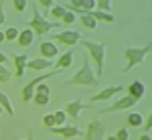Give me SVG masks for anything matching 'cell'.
Masks as SVG:
<instances>
[{
  "mask_svg": "<svg viewBox=\"0 0 152 140\" xmlns=\"http://www.w3.org/2000/svg\"><path fill=\"white\" fill-rule=\"evenodd\" d=\"M152 51V43H146L144 47H126L124 49V59H126V69L124 73L134 69V65L142 63L144 59L148 57V53Z\"/></svg>",
  "mask_w": 152,
  "mask_h": 140,
  "instance_id": "obj_1",
  "label": "cell"
},
{
  "mask_svg": "<svg viewBox=\"0 0 152 140\" xmlns=\"http://www.w3.org/2000/svg\"><path fill=\"white\" fill-rule=\"evenodd\" d=\"M26 24H28V29L35 33V37H45L51 31V29H57L61 23H57V21H45L41 14H39V6H33V18L31 21H26Z\"/></svg>",
  "mask_w": 152,
  "mask_h": 140,
  "instance_id": "obj_2",
  "label": "cell"
},
{
  "mask_svg": "<svg viewBox=\"0 0 152 140\" xmlns=\"http://www.w3.org/2000/svg\"><path fill=\"white\" fill-rule=\"evenodd\" d=\"M87 51H89V57L94 59V65H95V77L99 79L102 73H104V59H105V45L104 43H94V41H79Z\"/></svg>",
  "mask_w": 152,
  "mask_h": 140,
  "instance_id": "obj_3",
  "label": "cell"
},
{
  "mask_svg": "<svg viewBox=\"0 0 152 140\" xmlns=\"http://www.w3.org/2000/svg\"><path fill=\"white\" fill-rule=\"evenodd\" d=\"M67 85H99V79L95 77L94 69H91V65H89V59L85 57L81 63V69L77 71L73 77H71L69 81H67Z\"/></svg>",
  "mask_w": 152,
  "mask_h": 140,
  "instance_id": "obj_4",
  "label": "cell"
},
{
  "mask_svg": "<svg viewBox=\"0 0 152 140\" xmlns=\"http://www.w3.org/2000/svg\"><path fill=\"white\" fill-rule=\"evenodd\" d=\"M61 71L59 69H53V71H47L45 75H39V77H35V79H31V81L26 83L23 87V92H20V97H23V102H31L33 97H35V89L39 83H45L49 79V77H53V75H59Z\"/></svg>",
  "mask_w": 152,
  "mask_h": 140,
  "instance_id": "obj_5",
  "label": "cell"
},
{
  "mask_svg": "<svg viewBox=\"0 0 152 140\" xmlns=\"http://www.w3.org/2000/svg\"><path fill=\"white\" fill-rule=\"evenodd\" d=\"M69 12L73 14H87V12H94L95 10V0H71L67 2V6H65Z\"/></svg>",
  "mask_w": 152,
  "mask_h": 140,
  "instance_id": "obj_6",
  "label": "cell"
},
{
  "mask_svg": "<svg viewBox=\"0 0 152 140\" xmlns=\"http://www.w3.org/2000/svg\"><path fill=\"white\" fill-rule=\"evenodd\" d=\"M104 134L105 126L102 124V120H91L83 132V140H104Z\"/></svg>",
  "mask_w": 152,
  "mask_h": 140,
  "instance_id": "obj_7",
  "label": "cell"
},
{
  "mask_svg": "<svg viewBox=\"0 0 152 140\" xmlns=\"http://www.w3.org/2000/svg\"><path fill=\"white\" fill-rule=\"evenodd\" d=\"M138 104L134 97H130V95H122L120 100H116L112 106H107L102 110V114H110V112H122V110H130V108H134V106Z\"/></svg>",
  "mask_w": 152,
  "mask_h": 140,
  "instance_id": "obj_8",
  "label": "cell"
},
{
  "mask_svg": "<svg viewBox=\"0 0 152 140\" xmlns=\"http://www.w3.org/2000/svg\"><path fill=\"white\" fill-rule=\"evenodd\" d=\"M55 41L57 43H61V45H77L79 41H81V35H79V31H61V33H57L55 35Z\"/></svg>",
  "mask_w": 152,
  "mask_h": 140,
  "instance_id": "obj_9",
  "label": "cell"
},
{
  "mask_svg": "<svg viewBox=\"0 0 152 140\" xmlns=\"http://www.w3.org/2000/svg\"><path fill=\"white\" fill-rule=\"evenodd\" d=\"M124 92V85H110V87H104L102 92L97 93V95H94L91 97V102H107V100H112L114 95H118V93Z\"/></svg>",
  "mask_w": 152,
  "mask_h": 140,
  "instance_id": "obj_10",
  "label": "cell"
},
{
  "mask_svg": "<svg viewBox=\"0 0 152 140\" xmlns=\"http://www.w3.org/2000/svg\"><path fill=\"white\" fill-rule=\"evenodd\" d=\"M39 53H41V57L47 59V61H53L55 57H59V49L53 41H43L41 47H39Z\"/></svg>",
  "mask_w": 152,
  "mask_h": 140,
  "instance_id": "obj_11",
  "label": "cell"
},
{
  "mask_svg": "<svg viewBox=\"0 0 152 140\" xmlns=\"http://www.w3.org/2000/svg\"><path fill=\"white\" fill-rule=\"evenodd\" d=\"M12 61H14V77L20 79L26 71V63H28V55H12Z\"/></svg>",
  "mask_w": 152,
  "mask_h": 140,
  "instance_id": "obj_12",
  "label": "cell"
},
{
  "mask_svg": "<svg viewBox=\"0 0 152 140\" xmlns=\"http://www.w3.org/2000/svg\"><path fill=\"white\" fill-rule=\"evenodd\" d=\"M53 134H57L61 138H75V136H81L83 132L77 126H61V128H53Z\"/></svg>",
  "mask_w": 152,
  "mask_h": 140,
  "instance_id": "obj_13",
  "label": "cell"
},
{
  "mask_svg": "<svg viewBox=\"0 0 152 140\" xmlns=\"http://www.w3.org/2000/svg\"><path fill=\"white\" fill-rule=\"evenodd\" d=\"M51 67H53V61H47L43 57L28 59V63H26V69L28 71H45V69H51Z\"/></svg>",
  "mask_w": 152,
  "mask_h": 140,
  "instance_id": "obj_14",
  "label": "cell"
},
{
  "mask_svg": "<svg viewBox=\"0 0 152 140\" xmlns=\"http://www.w3.org/2000/svg\"><path fill=\"white\" fill-rule=\"evenodd\" d=\"M85 108H87V106L83 104V102L75 100V102H69V104L65 106V114H67V118H73V120H77V118H79V114H81Z\"/></svg>",
  "mask_w": 152,
  "mask_h": 140,
  "instance_id": "obj_15",
  "label": "cell"
},
{
  "mask_svg": "<svg viewBox=\"0 0 152 140\" xmlns=\"http://www.w3.org/2000/svg\"><path fill=\"white\" fill-rule=\"evenodd\" d=\"M144 93H146V87H144V83H142L140 79H136V81H132L128 85V95H130V97H134L136 102L144 97Z\"/></svg>",
  "mask_w": 152,
  "mask_h": 140,
  "instance_id": "obj_16",
  "label": "cell"
},
{
  "mask_svg": "<svg viewBox=\"0 0 152 140\" xmlns=\"http://www.w3.org/2000/svg\"><path fill=\"white\" fill-rule=\"evenodd\" d=\"M73 63V51H65V53H61V57L57 59V69L59 71H65L69 69V65Z\"/></svg>",
  "mask_w": 152,
  "mask_h": 140,
  "instance_id": "obj_17",
  "label": "cell"
},
{
  "mask_svg": "<svg viewBox=\"0 0 152 140\" xmlns=\"http://www.w3.org/2000/svg\"><path fill=\"white\" fill-rule=\"evenodd\" d=\"M33 41H35V33L26 26L23 33L18 35V45L20 47H28V45H33Z\"/></svg>",
  "mask_w": 152,
  "mask_h": 140,
  "instance_id": "obj_18",
  "label": "cell"
},
{
  "mask_svg": "<svg viewBox=\"0 0 152 140\" xmlns=\"http://www.w3.org/2000/svg\"><path fill=\"white\" fill-rule=\"evenodd\" d=\"M79 23H81L85 29H89V31H95V26H97V21H95L94 16H91V12H87V14H81V16H79Z\"/></svg>",
  "mask_w": 152,
  "mask_h": 140,
  "instance_id": "obj_19",
  "label": "cell"
},
{
  "mask_svg": "<svg viewBox=\"0 0 152 140\" xmlns=\"http://www.w3.org/2000/svg\"><path fill=\"white\" fill-rule=\"evenodd\" d=\"M49 14H51L53 18H57V23H61V21H63V16L67 14V8H65L63 4H55V6L51 8V12H49Z\"/></svg>",
  "mask_w": 152,
  "mask_h": 140,
  "instance_id": "obj_20",
  "label": "cell"
},
{
  "mask_svg": "<svg viewBox=\"0 0 152 140\" xmlns=\"http://www.w3.org/2000/svg\"><path fill=\"white\" fill-rule=\"evenodd\" d=\"M0 106H2V110H4L8 116H14V108H12L8 95H6V93H2V92H0Z\"/></svg>",
  "mask_w": 152,
  "mask_h": 140,
  "instance_id": "obj_21",
  "label": "cell"
},
{
  "mask_svg": "<svg viewBox=\"0 0 152 140\" xmlns=\"http://www.w3.org/2000/svg\"><path fill=\"white\" fill-rule=\"evenodd\" d=\"M126 120H128V124H130V126H134V128L142 126V122H144L142 114H138V112H130L128 116H126Z\"/></svg>",
  "mask_w": 152,
  "mask_h": 140,
  "instance_id": "obj_22",
  "label": "cell"
},
{
  "mask_svg": "<svg viewBox=\"0 0 152 140\" xmlns=\"http://www.w3.org/2000/svg\"><path fill=\"white\" fill-rule=\"evenodd\" d=\"M91 16H94L97 23H114V14H107V12H99V10H94L91 12Z\"/></svg>",
  "mask_w": 152,
  "mask_h": 140,
  "instance_id": "obj_23",
  "label": "cell"
},
{
  "mask_svg": "<svg viewBox=\"0 0 152 140\" xmlns=\"http://www.w3.org/2000/svg\"><path fill=\"white\" fill-rule=\"evenodd\" d=\"M53 116H55V128H61V126H65V120H67V114H65V110H57V112H53Z\"/></svg>",
  "mask_w": 152,
  "mask_h": 140,
  "instance_id": "obj_24",
  "label": "cell"
},
{
  "mask_svg": "<svg viewBox=\"0 0 152 140\" xmlns=\"http://www.w3.org/2000/svg\"><path fill=\"white\" fill-rule=\"evenodd\" d=\"M95 10L112 14V2H110V0H97V2H95Z\"/></svg>",
  "mask_w": 152,
  "mask_h": 140,
  "instance_id": "obj_25",
  "label": "cell"
},
{
  "mask_svg": "<svg viewBox=\"0 0 152 140\" xmlns=\"http://www.w3.org/2000/svg\"><path fill=\"white\" fill-rule=\"evenodd\" d=\"M18 35H20V33H18V29H16V26H8V29H6V31H4V37H6V41H18Z\"/></svg>",
  "mask_w": 152,
  "mask_h": 140,
  "instance_id": "obj_26",
  "label": "cell"
},
{
  "mask_svg": "<svg viewBox=\"0 0 152 140\" xmlns=\"http://www.w3.org/2000/svg\"><path fill=\"white\" fill-rule=\"evenodd\" d=\"M49 100H51V95H47V93H35V97H33L37 106H47Z\"/></svg>",
  "mask_w": 152,
  "mask_h": 140,
  "instance_id": "obj_27",
  "label": "cell"
},
{
  "mask_svg": "<svg viewBox=\"0 0 152 140\" xmlns=\"http://www.w3.org/2000/svg\"><path fill=\"white\" fill-rule=\"evenodd\" d=\"M12 77L10 69H6V65H0V83H8Z\"/></svg>",
  "mask_w": 152,
  "mask_h": 140,
  "instance_id": "obj_28",
  "label": "cell"
},
{
  "mask_svg": "<svg viewBox=\"0 0 152 140\" xmlns=\"http://www.w3.org/2000/svg\"><path fill=\"white\" fill-rule=\"evenodd\" d=\"M43 126L45 128H55V116L53 114H45L43 116Z\"/></svg>",
  "mask_w": 152,
  "mask_h": 140,
  "instance_id": "obj_29",
  "label": "cell"
},
{
  "mask_svg": "<svg viewBox=\"0 0 152 140\" xmlns=\"http://www.w3.org/2000/svg\"><path fill=\"white\" fill-rule=\"evenodd\" d=\"M114 136H116V140H130V132L126 128H120Z\"/></svg>",
  "mask_w": 152,
  "mask_h": 140,
  "instance_id": "obj_30",
  "label": "cell"
},
{
  "mask_svg": "<svg viewBox=\"0 0 152 140\" xmlns=\"http://www.w3.org/2000/svg\"><path fill=\"white\" fill-rule=\"evenodd\" d=\"M75 21H77V14H73V12L67 10V14L63 16V21H61V23H63V24H73Z\"/></svg>",
  "mask_w": 152,
  "mask_h": 140,
  "instance_id": "obj_31",
  "label": "cell"
},
{
  "mask_svg": "<svg viewBox=\"0 0 152 140\" xmlns=\"http://www.w3.org/2000/svg\"><path fill=\"white\" fill-rule=\"evenodd\" d=\"M26 0H12V6H14V10H18V12H23L24 8H26Z\"/></svg>",
  "mask_w": 152,
  "mask_h": 140,
  "instance_id": "obj_32",
  "label": "cell"
},
{
  "mask_svg": "<svg viewBox=\"0 0 152 140\" xmlns=\"http://www.w3.org/2000/svg\"><path fill=\"white\" fill-rule=\"evenodd\" d=\"M35 4H37V6H43L45 10H49V8H53L57 2H53V0H39V2H35Z\"/></svg>",
  "mask_w": 152,
  "mask_h": 140,
  "instance_id": "obj_33",
  "label": "cell"
},
{
  "mask_svg": "<svg viewBox=\"0 0 152 140\" xmlns=\"http://www.w3.org/2000/svg\"><path fill=\"white\" fill-rule=\"evenodd\" d=\"M35 93H47V95H51V87H49L47 83H43V85L39 83V85H37V89H35Z\"/></svg>",
  "mask_w": 152,
  "mask_h": 140,
  "instance_id": "obj_34",
  "label": "cell"
},
{
  "mask_svg": "<svg viewBox=\"0 0 152 140\" xmlns=\"http://www.w3.org/2000/svg\"><path fill=\"white\" fill-rule=\"evenodd\" d=\"M150 130H152V110H150V114H148V118L144 120V132L148 134Z\"/></svg>",
  "mask_w": 152,
  "mask_h": 140,
  "instance_id": "obj_35",
  "label": "cell"
},
{
  "mask_svg": "<svg viewBox=\"0 0 152 140\" xmlns=\"http://www.w3.org/2000/svg\"><path fill=\"white\" fill-rule=\"evenodd\" d=\"M6 21V16H4V2H0V24Z\"/></svg>",
  "mask_w": 152,
  "mask_h": 140,
  "instance_id": "obj_36",
  "label": "cell"
},
{
  "mask_svg": "<svg viewBox=\"0 0 152 140\" xmlns=\"http://www.w3.org/2000/svg\"><path fill=\"white\" fill-rule=\"evenodd\" d=\"M6 63H8V57H6V55L0 51V65H6Z\"/></svg>",
  "mask_w": 152,
  "mask_h": 140,
  "instance_id": "obj_37",
  "label": "cell"
},
{
  "mask_svg": "<svg viewBox=\"0 0 152 140\" xmlns=\"http://www.w3.org/2000/svg\"><path fill=\"white\" fill-rule=\"evenodd\" d=\"M138 140H152V138H150V134H146V132H144V134L138 136Z\"/></svg>",
  "mask_w": 152,
  "mask_h": 140,
  "instance_id": "obj_38",
  "label": "cell"
},
{
  "mask_svg": "<svg viewBox=\"0 0 152 140\" xmlns=\"http://www.w3.org/2000/svg\"><path fill=\"white\" fill-rule=\"evenodd\" d=\"M2 41H6V37H4V33L0 31V43H2Z\"/></svg>",
  "mask_w": 152,
  "mask_h": 140,
  "instance_id": "obj_39",
  "label": "cell"
},
{
  "mask_svg": "<svg viewBox=\"0 0 152 140\" xmlns=\"http://www.w3.org/2000/svg\"><path fill=\"white\" fill-rule=\"evenodd\" d=\"M23 140H35V138H33V134L28 132V136H26V138H23Z\"/></svg>",
  "mask_w": 152,
  "mask_h": 140,
  "instance_id": "obj_40",
  "label": "cell"
},
{
  "mask_svg": "<svg viewBox=\"0 0 152 140\" xmlns=\"http://www.w3.org/2000/svg\"><path fill=\"white\" fill-rule=\"evenodd\" d=\"M105 140H116V136H107V138H105Z\"/></svg>",
  "mask_w": 152,
  "mask_h": 140,
  "instance_id": "obj_41",
  "label": "cell"
},
{
  "mask_svg": "<svg viewBox=\"0 0 152 140\" xmlns=\"http://www.w3.org/2000/svg\"><path fill=\"white\" fill-rule=\"evenodd\" d=\"M0 112H2V106H0Z\"/></svg>",
  "mask_w": 152,
  "mask_h": 140,
  "instance_id": "obj_42",
  "label": "cell"
},
{
  "mask_svg": "<svg viewBox=\"0 0 152 140\" xmlns=\"http://www.w3.org/2000/svg\"><path fill=\"white\" fill-rule=\"evenodd\" d=\"M150 23H152V21H150Z\"/></svg>",
  "mask_w": 152,
  "mask_h": 140,
  "instance_id": "obj_43",
  "label": "cell"
}]
</instances>
